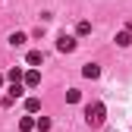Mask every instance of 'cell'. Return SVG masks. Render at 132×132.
I'll return each instance as SVG.
<instances>
[{"label": "cell", "instance_id": "cell-1", "mask_svg": "<svg viewBox=\"0 0 132 132\" xmlns=\"http://www.w3.org/2000/svg\"><path fill=\"white\" fill-rule=\"evenodd\" d=\"M85 120H88L91 126H101V123L107 120V110H104V104H97V101H94V104H88V107H85Z\"/></svg>", "mask_w": 132, "mask_h": 132}, {"label": "cell", "instance_id": "cell-2", "mask_svg": "<svg viewBox=\"0 0 132 132\" xmlns=\"http://www.w3.org/2000/svg\"><path fill=\"white\" fill-rule=\"evenodd\" d=\"M57 51H60V54H72V51H76V38H72V35H60V38H57Z\"/></svg>", "mask_w": 132, "mask_h": 132}, {"label": "cell", "instance_id": "cell-3", "mask_svg": "<svg viewBox=\"0 0 132 132\" xmlns=\"http://www.w3.org/2000/svg\"><path fill=\"white\" fill-rule=\"evenodd\" d=\"M22 85H25V88H38V85H41V72H38V69H28L25 79H22Z\"/></svg>", "mask_w": 132, "mask_h": 132}, {"label": "cell", "instance_id": "cell-4", "mask_svg": "<svg viewBox=\"0 0 132 132\" xmlns=\"http://www.w3.org/2000/svg\"><path fill=\"white\" fill-rule=\"evenodd\" d=\"M25 63L35 69V66H41V63H44V54H41V51H28V54H25Z\"/></svg>", "mask_w": 132, "mask_h": 132}, {"label": "cell", "instance_id": "cell-5", "mask_svg": "<svg viewBox=\"0 0 132 132\" xmlns=\"http://www.w3.org/2000/svg\"><path fill=\"white\" fill-rule=\"evenodd\" d=\"M82 76H85V79H97V76H101V66H97V63H85V66H82Z\"/></svg>", "mask_w": 132, "mask_h": 132}, {"label": "cell", "instance_id": "cell-6", "mask_svg": "<svg viewBox=\"0 0 132 132\" xmlns=\"http://www.w3.org/2000/svg\"><path fill=\"white\" fill-rule=\"evenodd\" d=\"M19 129H22V132H31V129H38V120H31V117H22V120H19Z\"/></svg>", "mask_w": 132, "mask_h": 132}, {"label": "cell", "instance_id": "cell-7", "mask_svg": "<svg viewBox=\"0 0 132 132\" xmlns=\"http://www.w3.org/2000/svg\"><path fill=\"white\" fill-rule=\"evenodd\" d=\"M25 41H28V38H25V31H13V35H10V44H13V47H22Z\"/></svg>", "mask_w": 132, "mask_h": 132}, {"label": "cell", "instance_id": "cell-8", "mask_svg": "<svg viewBox=\"0 0 132 132\" xmlns=\"http://www.w3.org/2000/svg\"><path fill=\"white\" fill-rule=\"evenodd\" d=\"M113 41H117L120 47H129V44H132V35H129V31H117V38H113Z\"/></svg>", "mask_w": 132, "mask_h": 132}, {"label": "cell", "instance_id": "cell-9", "mask_svg": "<svg viewBox=\"0 0 132 132\" xmlns=\"http://www.w3.org/2000/svg\"><path fill=\"white\" fill-rule=\"evenodd\" d=\"M25 110L28 113H38L41 110V101H38V97H28V101H25Z\"/></svg>", "mask_w": 132, "mask_h": 132}, {"label": "cell", "instance_id": "cell-10", "mask_svg": "<svg viewBox=\"0 0 132 132\" xmlns=\"http://www.w3.org/2000/svg\"><path fill=\"white\" fill-rule=\"evenodd\" d=\"M66 101H69V104H79V101H82L79 88H69V91H66Z\"/></svg>", "mask_w": 132, "mask_h": 132}, {"label": "cell", "instance_id": "cell-11", "mask_svg": "<svg viewBox=\"0 0 132 132\" xmlns=\"http://www.w3.org/2000/svg\"><path fill=\"white\" fill-rule=\"evenodd\" d=\"M76 35H91V22H79L76 25Z\"/></svg>", "mask_w": 132, "mask_h": 132}, {"label": "cell", "instance_id": "cell-12", "mask_svg": "<svg viewBox=\"0 0 132 132\" xmlns=\"http://www.w3.org/2000/svg\"><path fill=\"white\" fill-rule=\"evenodd\" d=\"M22 91H25V85H10V94L13 97H22Z\"/></svg>", "mask_w": 132, "mask_h": 132}, {"label": "cell", "instance_id": "cell-13", "mask_svg": "<svg viewBox=\"0 0 132 132\" xmlns=\"http://www.w3.org/2000/svg\"><path fill=\"white\" fill-rule=\"evenodd\" d=\"M47 129H51V120L41 117V120H38V132H47Z\"/></svg>", "mask_w": 132, "mask_h": 132}, {"label": "cell", "instance_id": "cell-14", "mask_svg": "<svg viewBox=\"0 0 132 132\" xmlns=\"http://www.w3.org/2000/svg\"><path fill=\"white\" fill-rule=\"evenodd\" d=\"M126 31H132V19H129V22H126Z\"/></svg>", "mask_w": 132, "mask_h": 132}, {"label": "cell", "instance_id": "cell-15", "mask_svg": "<svg viewBox=\"0 0 132 132\" xmlns=\"http://www.w3.org/2000/svg\"><path fill=\"white\" fill-rule=\"evenodd\" d=\"M0 88H3V76H0Z\"/></svg>", "mask_w": 132, "mask_h": 132}]
</instances>
